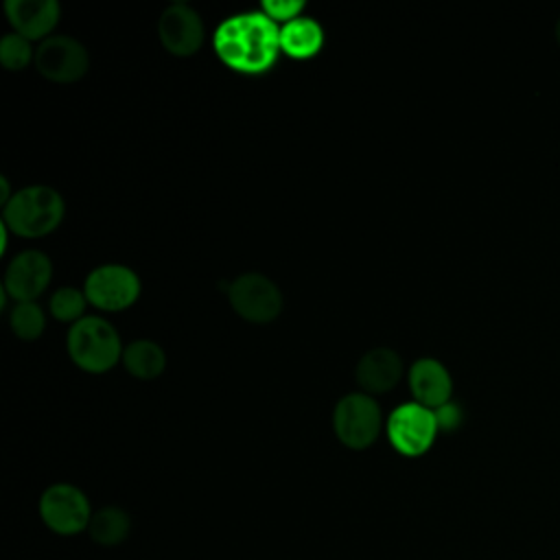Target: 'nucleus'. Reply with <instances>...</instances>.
Here are the masks:
<instances>
[{
    "instance_id": "obj_1",
    "label": "nucleus",
    "mask_w": 560,
    "mask_h": 560,
    "mask_svg": "<svg viewBox=\"0 0 560 560\" xmlns=\"http://www.w3.org/2000/svg\"><path fill=\"white\" fill-rule=\"evenodd\" d=\"M217 57L238 74H262L280 57V26L262 11L225 18L212 37Z\"/></svg>"
},
{
    "instance_id": "obj_2",
    "label": "nucleus",
    "mask_w": 560,
    "mask_h": 560,
    "mask_svg": "<svg viewBox=\"0 0 560 560\" xmlns=\"http://www.w3.org/2000/svg\"><path fill=\"white\" fill-rule=\"evenodd\" d=\"M63 197L44 184L24 186L2 206V223L22 238H39L63 221Z\"/></svg>"
},
{
    "instance_id": "obj_3",
    "label": "nucleus",
    "mask_w": 560,
    "mask_h": 560,
    "mask_svg": "<svg viewBox=\"0 0 560 560\" xmlns=\"http://www.w3.org/2000/svg\"><path fill=\"white\" fill-rule=\"evenodd\" d=\"M68 357L90 374H103L122 359V343L116 328L96 315H85L70 326L66 337Z\"/></svg>"
},
{
    "instance_id": "obj_4",
    "label": "nucleus",
    "mask_w": 560,
    "mask_h": 560,
    "mask_svg": "<svg viewBox=\"0 0 560 560\" xmlns=\"http://www.w3.org/2000/svg\"><path fill=\"white\" fill-rule=\"evenodd\" d=\"M37 512L48 532L57 536H79L88 532L92 521V503L88 494L68 481L50 483L37 501Z\"/></svg>"
},
{
    "instance_id": "obj_5",
    "label": "nucleus",
    "mask_w": 560,
    "mask_h": 560,
    "mask_svg": "<svg viewBox=\"0 0 560 560\" xmlns=\"http://www.w3.org/2000/svg\"><path fill=\"white\" fill-rule=\"evenodd\" d=\"M383 429V413L374 396L350 392L332 409V431L350 451H363L376 442Z\"/></svg>"
},
{
    "instance_id": "obj_6",
    "label": "nucleus",
    "mask_w": 560,
    "mask_h": 560,
    "mask_svg": "<svg viewBox=\"0 0 560 560\" xmlns=\"http://www.w3.org/2000/svg\"><path fill=\"white\" fill-rule=\"evenodd\" d=\"M385 433L396 453L402 457H420L433 446L440 429L433 409L413 400L398 405L387 416Z\"/></svg>"
},
{
    "instance_id": "obj_7",
    "label": "nucleus",
    "mask_w": 560,
    "mask_h": 560,
    "mask_svg": "<svg viewBox=\"0 0 560 560\" xmlns=\"http://www.w3.org/2000/svg\"><path fill=\"white\" fill-rule=\"evenodd\" d=\"M228 300L234 313L252 324H269L282 313V291L256 271L236 276L228 287Z\"/></svg>"
},
{
    "instance_id": "obj_8",
    "label": "nucleus",
    "mask_w": 560,
    "mask_h": 560,
    "mask_svg": "<svg viewBox=\"0 0 560 560\" xmlns=\"http://www.w3.org/2000/svg\"><path fill=\"white\" fill-rule=\"evenodd\" d=\"M140 278L138 273L118 262H105L94 267L83 284L85 298L92 306L101 311H125L140 298Z\"/></svg>"
},
{
    "instance_id": "obj_9",
    "label": "nucleus",
    "mask_w": 560,
    "mask_h": 560,
    "mask_svg": "<svg viewBox=\"0 0 560 560\" xmlns=\"http://www.w3.org/2000/svg\"><path fill=\"white\" fill-rule=\"evenodd\" d=\"M35 68L55 83H74L90 68L88 48L70 35H50L35 48Z\"/></svg>"
},
{
    "instance_id": "obj_10",
    "label": "nucleus",
    "mask_w": 560,
    "mask_h": 560,
    "mask_svg": "<svg viewBox=\"0 0 560 560\" xmlns=\"http://www.w3.org/2000/svg\"><path fill=\"white\" fill-rule=\"evenodd\" d=\"M158 37L171 55L190 57L203 44V20L190 4L173 2L158 18Z\"/></svg>"
},
{
    "instance_id": "obj_11",
    "label": "nucleus",
    "mask_w": 560,
    "mask_h": 560,
    "mask_svg": "<svg viewBox=\"0 0 560 560\" xmlns=\"http://www.w3.org/2000/svg\"><path fill=\"white\" fill-rule=\"evenodd\" d=\"M52 280V262L39 249H24L11 258L2 289L15 302H35Z\"/></svg>"
},
{
    "instance_id": "obj_12",
    "label": "nucleus",
    "mask_w": 560,
    "mask_h": 560,
    "mask_svg": "<svg viewBox=\"0 0 560 560\" xmlns=\"http://www.w3.org/2000/svg\"><path fill=\"white\" fill-rule=\"evenodd\" d=\"M402 357L392 348H372L368 350L354 370V378L361 387V392L374 396V394H387L392 392L400 378H402Z\"/></svg>"
},
{
    "instance_id": "obj_13",
    "label": "nucleus",
    "mask_w": 560,
    "mask_h": 560,
    "mask_svg": "<svg viewBox=\"0 0 560 560\" xmlns=\"http://www.w3.org/2000/svg\"><path fill=\"white\" fill-rule=\"evenodd\" d=\"M4 13L13 26V33H20L31 42H44L57 26L61 7L57 0H7Z\"/></svg>"
},
{
    "instance_id": "obj_14",
    "label": "nucleus",
    "mask_w": 560,
    "mask_h": 560,
    "mask_svg": "<svg viewBox=\"0 0 560 560\" xmlns=\"http://www.w3.org/2000/svg\"><path fill=\"white\" fill-rule=\"evenodd\" d=\"M407 381H409L413 400L429 409H438L451 400L453 378H451V372L446 370V365L438 359L422 357V359L413 361V365L409 368Z\"/></svg>"
},
{
    "instance_id": "obj_15",
    "label": "nucleus",
    "mask_w": 560,
    "mask_h": 560,
    "mask_svg": "<svg viewBox=\"0 0 560 560\" xmlns=\"http://www.w3.org/2000/svg\"><path fill=\"white\" fill-rule=\"evenodd\" d=\"M324 46V28L315 18L300 15L280 26V48L291 59H311Z\"/></svg>"
},
{
    "instance_id": "obj_16",
    "label": "nucleus",
    "mask_w": 560,
    "mask_h": 560,
    "mask_svg": "<svg viewBox=\"0 0 560 560\" xmlns=\"http://www.w3.org/2000/svg\"><path fill=\"white\" fill-rule=\"evenodd\" d=\"M131 534V516L120 505H103L94 510L88 536L98 547H118Z\"/></svg>"
},
{
    "instance_id": "obj_17",
    "label": "nucleus",
    "mask_w": 560,
    "mask_h": 560,
    "mask_svg": "<svg viewBox=\"0 0 560 560\" xmlns=\"http://www.w3.org/2000/svg\"><path fill=\"white\" fill-rule=\"evenodd\" d=\"M122 365L125 370L140 378V381H151L160 376L166 368V354L162 346H158L151 339H136L122 350Z\"/></svg>"
},
{
    "instance_id": "obj_18",
    "label": "nucleus",
    "mask_w": 560,
    "mask_h": 560,
    "mask_svg": "<svg viewBox=\"0 0 560 560\" xmlns=\"http://www.w3.org/2000/svg\"><path fill=\"white\" fill-rule=\"evenodd\" d=\"M11 330L22 341H35L46 328V315L37 302H15L9 315Z\"/></svg>"
},
{
    "instance_id": "obj_19",
    "label": "nucleus",
    "mask_w": 560,
    "mask_h": 560,
    "mask_svg": "<svg viewBox=\"0 0 560 560\" xmlns=\"http://www.w3.org/2000/svg\"><path fill=\"white\" fill-rule=\"evenodd\" d=\"M48 306L55 319L77 324L79 319L85 317L88 298H85V291H79L74 287H61L50 295Z\"/></svg>"
},
{
    "instance_id": "obj_20",
    "label": "nucleus",
    "mask_w": 560,
    "mask_h": 560,
    "mask_svg": "<svg viewBox=\"0 0 560 560\" xmlns=\"http://www.w3.org/2000/svg\"><path fill=\"white\" fill-rule=\"evenodd\" d=\"M31 61H35V50L31 46V39H26L20 33H7L0 39V63L11 70H24Z\"/></svg>"
},
{
    "instance_id": "obj_21",
    "label": "nucleus",
    "mask_w": 560,
    "mask_h": 560,
    "mask_svg": "<svg viewBox=\"0 0 560 560\" xmlns=\"http://www.w3.org/2000/svg\"><path fill=\"white\" fill-rule=\"evenodd\" d=\"M302 9H304L302 0H262V4H260V11L267 13L276 24L278 22L287 24V22L300 18Z\"/></svg>"
},
{
    "instance_id": "obj_22",
    "label": "nucleus",
    "mask_w": 560,
    "mask_h": 560,
    "mask_svg": "<svg viewBox=\"0 0 560 560\" xmlns=\"http://www.w3.org/2000/svg\"><path fill=\"white\" fill-rule=\"evenodd\" d=\"M433 413H435V422H438L440 431H455L464 422V411L455 400L444 402L442 407L433 409Z\"/></svg>"
},
{
    "instance_id": "obj_23",
    "label": "nucleus",
    "mask_w": 560,
    "mask_h": 560,
    "mask_svg": "<svg viewBox=\"0 0 560 560\" xmlns=\"http://www.w3.org/2000/svg\"><path fill=\"white\" fill-rule=\"evenodd\" d=\"M556 39H558V44H560V18H558V24H556Z\"/></svg>"
}]
</instances>
